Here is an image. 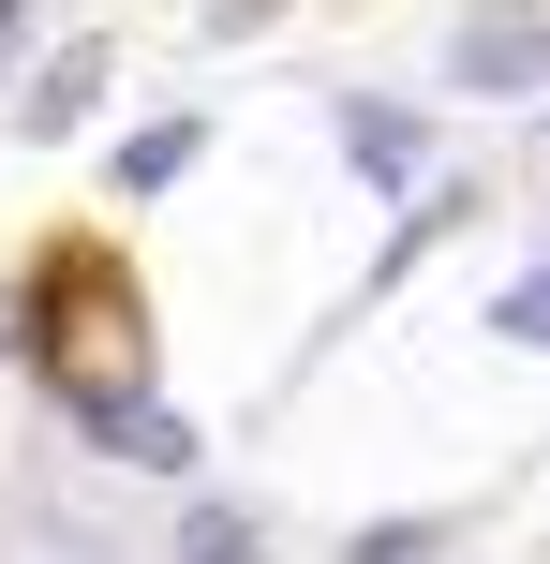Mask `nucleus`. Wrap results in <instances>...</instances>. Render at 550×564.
Here are the masks:
<instances>
[{
    "label": "nucleus",
    "mask_w": 550,
    "mask_h": 564,
    "mask_svg": "<svg viewBox=\"0 0 550 564\" xmlns=\"http://www.w3.org/2000/svg\"><path fill=\"white\" fill-rule=\"evenodd\" d=\"M446 89H492V105H506V89H550V15H536V0L462 15V30H446Z\"/></svg>",
    "instance_id": "obj_1"
},
{
    "label": "nucleus",
    "mask_w": 550,
    "mask_h": 564,
    "mask_svg": "<svg viewBox=\"0 0 550 564\" xmlns=\"http://www.w3.org/2000/svg\"><path fill=\"white\" fill-rule=\"evenodd\" d=\"M89 105H105V45H60V59H45V89H30L15 119H30V134H75Z\"/></svg>",
    "instance_id": "obj_2"
},
{
    "label": "nucleus",
    "mask_w": 550,
    "mask_h": 564,
    "mask_svg": "<svg viewBox=\"0 0 550 564\" xmlns=\"http://www.w3.org/2000/svg\"><path fill=\"white\" fill-rule=\"evenodd\" d=\"M105 446H119V460H149V476H179V460H194V431H179L164 401H119V416H105Z\"/></svg>",
    "instance_id": "obj_3"
},
{
    "label": "nucleus",
    "mask_w": 550,
    "mask_h": 564,
    "mask_svg": "<svg viewBox=\"0 0 550 564\" xmlns=\"http://www.w3.org/2000/svg\"><path fill=\"white\" fill-rule=\"evenodd\" d=\"M343 149H357L373 178H417V119H402V105H343Z\"/></svg>",
    "instance_id": "obj_4"
},
{
    "label": "nucleus",
    "mask_w": 550,
    "mask_h": 564,
    "mask_svg": "<svg viewBox=\"0 0 550 564\" xmlns=\"http://www.w3.org/2000/svg\"><path fill=\"white\" fill-rule=\"evenodd\" d=\"M179 164H194V134H134V149H119V208H134V194H164Z\"/></svg>",
    "instance_id": "obj_5"
},
{
    "label": "nucleus",
    "mask_w": 550,
    "mask_h": 564,
    "mask_svg": "<svg viewBox=\"0 0 550 564\" xmlns=\"http://www.w3.org/2000/svg\"><path fill=\"white\" fill-rule=\"evenodd\" d=\"M179 564H254V520H238V506H194V535H179Z\"/></svg>",
    "instance_id": "obj_6"
},
{
    "label": "nucleus",
    "mask_w": 550,
    "mask_h": 564,
    "mask_svg": "<svg viewBox=\"0 0 550 564\" xmlns=\"http://www.w3.org/2000/svg\"><path fill=\"white\" fill-rule=\"evenodd\" d=\"M432 550H446V520H387V535H357L343 564H432Z\"/></svg>",
    "instance_id": "obj_7"
},
{
    "label": "nucleus",
    "mask_w": 550,
    "mask_h": 564,
    "mask_svg": "<svg viewBox=\"0 0 550 564\" xmlns=\"http://www.w3.org/2000/svg\"><path fill=\"white\" fill-rule=\"evenodd\" d=\"M492 327H506V341H536V357H550V268H536V282H521V297H506V312H492Z\"/></svg>",
    "instance_id": "obj_8"
},
{
    "label": "nucleus",
    "mask_w": 550,
    "mask_h": 564,
    "mask_svg": "<svg viewBox=\"0 0 550 564\" xmlns=\"http://www.w3.org/2000/svg\"><path fill=\"white\" fill-rule=\"evenodd\" d=\"M283 0H194V30H268Z\"/></svg>",
    "instance_id": "obj_9"
},
{
    "label": "nucleus",
    "mask_w": 550,
    "mask_h": 564,
    "mask_svg": "<svg viewBox=\"0 0 550 564\" xmlns=\"http://www.w3.org/2000/svg\"><path fill=\"white\" fill-rule=\"evenodd\" d=\"M15 30H30V0H0V59H15Z\"/></svg>",
    "instance_id": "obj_10"
}]
</instances>
